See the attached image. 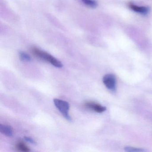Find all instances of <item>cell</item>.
I'll return each mask as SVG.
<instances>
[{
	"mask_svg": "<svg viewBox=\"0 0 152 152\" xmlns=\"http://www.w3.org/2000/svg\"><path fill=\"white\" fill-rule=\"evenodd\" d=\"M0 132L7 137H11L13 135V128L9 125L0 124Z\"/></svg>",
	"mask_w": 152,
	"mask_h": 152,
	"instance_id": "6",
	"label": "cell"
},
{
	"mask_svg": "<svg viewBox=\"0 0 152 152\" xmlns=\"http://www.w3.org/2000/svg\"><path fill=\"white\" fill-rule=\"evenodd\" d=\"M103 82L108 89L112 91H115L116 89V78L114 75H106L103 77Z\"/></svg>",
	"mask_w": 152,
	"mask_h": 152,
	"instance_id": "3",
	"label": "cell"
},
{
	"mask_svg": "<svg viewBox=\"0 0 152 152\" xmlns=\"http://www.w3.org/2000/svg\"><path fill=\"white\" fill-rule=\"evenodd\" d=\"M124 150L128 152H143L145 150L143 148H137L132 147H126L124 148Z\"/></svg>",
	"mask_w": 152,
	"mask_h": 152,
	"instance_id": "10",
	"label": "cell"
},
{
	"mask_svg": "<svg viewBox=\"0 0 152 152\" xmlns=\"http://www.w3.org/2000/svg\"><path fill=\"white\" fill-rule=\"evenodd\" d=\"M31 51L35 56L49 62L55 67L58 68L63 67V64L60 61L45 51H42L35 47L32 48L31 49Z\"/></svg>",
	"mask_w": 152,
	"mask_h": 152,
	"instance_id": "1",
	"label": "cell"
},
{
	"mask_svg": "<svg viewBox=\"0 0 152 152\" xmlns=\"http://www.w3.org/2000/svg\"><path fill=\"white\" fill-rule=\"evenodd\" d=\"M54 103L56 107L62 113L63 116L68 121H72V118L69 114L70 104L68 102L58 99H55Z\"/></svg>",
	"mask_w": 152,
	"mask_h": 152,
	"instance_id": "2",
	"label": "cell"
},
{
	"mask_svg": "<svg viewBox=\"0 0 152 152\" xmlns=\"http://www.w3.org/2000/svg\"><path fill=\"white\" fill-rule=\"evenodd\" d=\"M129 6L132 11L141 15H146L149 12V9L148 7L137 6L132 3H130Z\"/></svg>",
	"mask_w": 152,
	"mask_h": 152,
	"instance_id": "5",
	"label": "cell"
},
{
	"mask_svg": "<svg viewBox=\"0 0 152 152\" xmlns=\"http://www.w3.org/2000/svg\"><path fill=\"white\" fill-rule=\"evenodd\" d=\"M82 1L86 6L92 8H95L97 6V3L95 0H81Z\"/></svg>",
	"mask_w": 152,
	"mask_h": 152,
	"instance_id": "9",
	"label": "cell"
},
{
	"mask_svg": "<svg viewBox=\"0 0 152 152\" xmlns=\"http://www.w3.org/2000/svg\"><path fill=\"white\" fill-rule=\"evenodd\" d=\"M85 106L88 109L98 113H103L106 110V108L105 107L94 102H87L85 104Z\"/></svg>",
	"mask_w": 152,
	"mask_h": 152,
	"instance_id": "4",
	"label": "cell"
},
{
	"mask_svg": "<svg viewBox=\"0 0 152 152\" xmlns=\"http://www.w3.org/2000/svg\"><path fill=\"white\" fill-rule=\"evenodd\" d=\"M25 140L26 141H28V142H30L31 144H33V145H36L37 143H36V141H35V140L33 139L32 138L30 137H24Z\"/></svg>",
	"mask_w": 152,
	"mask_h": 152,
	"instance_id": "11",
	"label": "cell"
},
{
	"mask_svg": "<svg viewBox=\"0 0 152 152\" xmlns=\"http://www.w3.org/2000/svg\"><path fill=\"white\" fill-rule=\"evenodd\" d=\"M19 57L21 61L23 62H30L31 60V56L24 52H20L19 53Z\"/></svg>",
	"mask_w": 152,
	"mask_h": 152,
	"instance_id": "8",
	"label": "cell"
},
{
	"mask_svg": "<svg viewBox=\"0 0 152 152\" xmlns=\"http://www.w3.org/2000/svg\"><path fill=\"white\" fill-rule=\"evenodd\" d=\"M17 148L23 152H29L31 151L30 148L23 142H18L16 145Z\"/></svg>",
	"mask_w": 152,
	"mask_h": 152,
	"instance_id": "7",
	"label": "cell"
}]
</instances>
